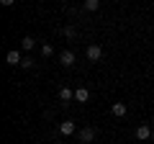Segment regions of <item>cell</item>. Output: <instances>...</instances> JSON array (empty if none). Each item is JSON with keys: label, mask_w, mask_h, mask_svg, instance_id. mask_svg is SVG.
Here are the masks:
<instances>
[{"label": "cell", "mask_w": 154, "mask_h": 144, "mask_svg": "<svg viewBox=\"0 0 154 144\" xmlns=\"http://www.w3.org/2000/svg\"><path fill=\"white\" fill-rule=\"evenodd\" d=\"M85 54H88L90 62H100V59H103V46H100V44H90L88 49H85Z\"/></svg>", "instance_id": "obj_1"}, {"label": "cell", "mask_w": 154, "mask_h": 144, "mask_svg": "<svg viewBox=\"0 0 154 144\" xmlns=\"http://www.w3.org/2000/svg\"><path fill=\"white\" fill-rule=\"evenodd\" d=\"M95 136H98L95 126H85V129H80V142H82V144H93Z\"/></svg>", "instance_id": "obj_2"}, {"label": "cell", "mask_w": 154, "mask_h": 144, "mask_svg": "<svg viewBox=\"0 0 154 144\" xmlns=\"http://www.w3.org/2000/svg\"><path fill=\"white\" fill-rule=\"evenodd\" d=\"M152 131H154V129H149L146 124H139V126H136V139H139V142H146V139H152Z\"/></svg>", "instance_id": "obj_3"}, {"label": "cell", "mask_w": 154, "mask_h": 144, "mask_svg": "<svg viewBox=\"0 0 154 144\" xmlns=\"http://www.w3.org/2000/svg\"><path fill=\"white\" fill-rule=\"evenodd\" d=\"M59 64L62 67H72V64H75V52H69V49L59 52Z\"/></svg>", "instance_id": "obj_4"}, {"label": "cell", "mask_w": 154, "mask_h": 144, "mask_svg": "<svg viewBox=\"0 0 154 144\" xmlns=\"http://www.w3.org/2000/svg\"><path fill=\"white\" fill-rule=\"evenodd\" d=\"M75 131H77V126H75V121H69V118L59 124V134L62 136H69V134H75Z\"/></svg>", "instance_id": "obj_5"}, {"label": "cell", "mask_w": 154, "mask_h": 144, "mask_svg": "<svg viewBox=\"0 0 154 144\" xmlns=\"http://www.w3.org/2000/svg\"><path fill=\"white\" fill-rule=\"evenodd\" d=\"M5 62H8V64H11V67H18V64H21V62H23V57H21V52L11 49V52H8V54H5Z\"/></svg>", "instance_id": "obj_6"}, {"label": "cell", "mask_w": 154, "mask_h": 144, "mask_svg": "<svg viewBox=\"0 0 154 144\" xmlns=\"http://www.w3.org/2000/svg\"><path fill=\"white\" fill-rule=\"evenodd\" d=\"M110 113H113L116 118H123L128 113V105L126 103H113V105H110Z\"/></svg>", "instance_id": "obj_7"}, {"label": "cell", "mask_w": 154, "mask_h": 144, "mask_svg": "<svg viewBox=\"0 0 154 144\" xmlns=\"http://www.w3.org/2000/svg\"><path fill=\"white\" fill-rule=\"evenodd\" d=\"M75 100H77V103H88V100H90V90L88 88H77L75 90Z\"/></svg>", "instance_id": "obj_8"}, {"label": "cell", "mask_w": 154, "mask_h": 144, "mask_svg": "<svg viewBox=\"0 0 154 144\" xmlns=\"http://www.w3.org/2000/svg\"><path fill=\"white\" fill-rule=\"evenodd\" d=\"M69 100H75V90L59 88V103H69Z\"/></svg>", "instance_id": "obj_9"}, {"label": "cell", "mask_w": 154, "mask_h": 144, "mask_svg": "<svg viewBox=\"0 0 154 144\" xmlns=\"http://www.w3.org/2000/svg\"><path fill=\"white\" fill-rule=\"evenodd\" d=\"M21 46H23V52H31L33 46H36V39H33V36H23V39H21Z\"/></svg>", "instance_id": "obj_10"}, {"label": "cell", "mask_w": 154, "mask_h": 144, "mask_svg": "<svg viewBox=\"0 0 154 144\" xmlns=\"http://www.w3.org/2000/svg\"><path fill=\"white\" fill-rule=\"evenodd\" d=\"M85 11H90V13H95V11H98V8H100V0H85Z\"/></svg>", "instance_id": "obj_11"}, {"label": "cell", "mask_w": 154, "mask_h": 144, "mask_svg": "<svg viewBox=\"0 0 154 144\" xmlns=\"http://www.w3.org/2000/svg\"><path fill=\"white\" fill-rule=\"evenodd\" d=\"M62 33H64L67 39H75V36H77V28L75 26H64V28H62Z\"/></svg>", "instance_id": "obj_12"}, {"label": "cell", "mask_w": 154, "mask_h": 144, "mask_svg": "<svg viewBox=\"0 0 154 144\" xmlns=\"http://www.w3.org/2000/svg\"><path fill=\"white\" fill-rule=\"evenodd\" d=\"M21 67H23V70H33V67H36V62H33L31 57H23V62H21Z\"/></svg>", "instance_id": "obj_13"}, {"label": "cell", "mask_w": 154, "mask_h": 144, "mask_svg": "<svg viewBox=\"0 0 154 144\" xmlns=\"http://www.w3.org/2000/svg\"><path fill=\"white\" fill-rule=\"evenodd\" d=\"M54 54V46L51 44H41V57H51Z\"/></svg>", "instance_id": "obj_14"}, {"label": "cell", "mask_w": 154, "mask_h": 144, "mask_svg": "<svg viewBox=\"0 0 154 144\" xmlns=\"http://www.w3.org/2000/svg\"><path fill=\"white\" fill-rule=\"evenodd\" d=\"M152 142H154V131H152Z\"/></svg>", "instance_id": "obj_15"}]
</instances>
